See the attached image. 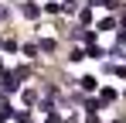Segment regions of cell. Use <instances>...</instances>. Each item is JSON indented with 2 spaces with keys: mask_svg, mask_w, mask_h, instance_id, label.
Instances as JSON below:
<instances>
[{
  "mask_svg": "<svg viewBox=\"0 0 126 123\" xmlns=\"http://www.w3.org/2000/svg\"><path fill=\"white\" fill-rule=\"evenodd\" d=\"M24 75H27V68H17V72H3V89H17Z\"/></svg>",
  "mask_w": 126,
  "mask_h": 123,
  "instance_id": "1",
  "label": "cell"
},
{
  "mask_svg": "<svg viewBox=\"0 0 126 123\" xmlns=\"http://www.w3.org/2000/svg\"><path fill=\"white\" fill-rule=\"evenodd\" d=\"M38 14H41L38 3H24V17H38Z\"/></svg>",
  "mask_w": 126,
  "mask_h": 123,
  "instance_id": "2",
  "label": "cell"
},
{
  "mask_svg": "<svg viewBox=\"0 0 126 123\" xmlns=\"http://www.w3.org/2000/svg\"><path fill=\"white\" fill-rule=\"evenodd\" d=\"M116 99V89H102V92H99V102H112Z\"/></svg>",
  "mask_w": 126,
  "mask_h": 123,
  "instance_id": "3",
  "label": "cell"
},
{
  "mask_svg": "<svg viewBox=\"0 0 126 123\" xmlns=\"http://www.w3.org/2000/svg\"><path fill=\"white\" fill-rule=\"evenodd\" d=\"M85 55H89V58H102V48H99V44H92V48H89Z\"/></svg>",
  "mask_w": 126,
  "mask_h": 123,
  "instance_id": "4",
  "label": "cell"
},
{
  "mask_svg": "<svg viewBox=\"0 0 126 123\" xmlns=\"http://www.w3.org/2000/svg\"><path fill=\"white\" fill-rule=\"evenodd\" d=\"M38 48H41V51H55V41H51V38H44L41 44H38Z\"/></svg>",
  "mask_w": 126,
  "mask_h": 123,
  "instance_id": "5",
  "label": "cell"
},
{
  "mask_svg": "<svg viewBox=\"0 0 126 123\" xmlns=\"http://www.w3.org/2000/svg\"><path fill=\"white\" fill-rule=\"evenodd\" d=\"M48 123H62V116H55V113H51V116H48Z\"/></svg>",
  "mask_w": 126,
  "mask_h": 123,
  "instance_id": "6",
  "label": "cell"
}]
</instances>
